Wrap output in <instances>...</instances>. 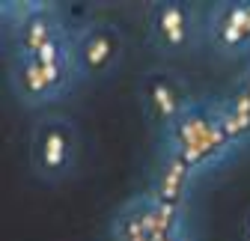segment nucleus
Listing matches in <instances>:
<instances>
[{
    "label": "nucleus",
    "instance_id": "obj_1",
    "mask_svg": "<svg viewBox=\"0 0 250 241\" xmlns=\"http://www.w3.org/2000/svg\"><path fill=\"white\" fill-rule=\"evenodd\" d=\"M158 152L185 164L197 179L229 164L241 149L229 137L214 99H200L179 122L158 137Z\"/></svg>",
    "mask_w": 250,
    "mask_h": 241
},
{
    "label": "nucleus",
    "instance_id": "obj_2",
    "mask_svg": "<svg viewBox=\"0 0 250 241\" xmlns=\"http://www.w3.org/2000/svg\"><path fill=\"white\" fill-rule=\"evenodd\" d=\"M78 86L81 83L75 75L72 39L33 57L9 60V93L18 101V107L33 110L36 116L54 110V104L69 99Z\"/></svg>",
    "mask_w": 250,
    "mask_h": 241
},
{
    "label": "nucleus",
    "instance_id": "obj_3",
    "mask_svg": "<svg viewBox=\"0 0 250 241\" xmlns=\"http://www.w3.org/2000/svg\"><path fill=\"white\" fill-rule=\"evenodd\" d=\"M83 134L81 125L62 110H45L33 119L27 137V164L36 182L48 188L69 185L81 173Z\"/></svg>",
    "mask_w": 250,
    "mask_h": 241
},
{
    "label": "nucleus",
    "instance_id": "obj_4",
    "mask_svg": "<svg viewBox=\"0 0 250 241\" xmlns=\"http://www.w3.org/2000/svg\"><path fill=\"white\" fill-rule=\"evenodd\" d=\"M0 21H3L9 60L51 51L69 42L75 30L62 15L60 3H48V0H18V3L6 0L0 3Z\"/></svg>",
    "mask_w": 250,
    "mask_h": 241
},
{
    "label": "nucleus",
    "instance_id": "obj_5",
    "mask_svg": "<svg viewBox=\"0 0 250 241\" xmlns=\"http://www.w3.org/2000/svg\"><path fill=\"white\" fill-rule=\"evenodd\" d=\"M110 241H191L188 212L155 200L149 191L125 200L107 223Z\"/></svg>",
    "mask_w": 250,
    "mask_h": 241
},
{
    "label": "nucleus",
    "instance_id": "obj_6",
    "mask_svg": "<svg viewBox=\"0 0 250 241\" xmlns=\"http://www.w3.org/2000/svg\"><path fill=\"white\" fill-rule=\"evenodd\" d=\"M128 54V36L110 18H89L81 21L72 33V60L78 83L96 86L116 75Z\"/></svg>",
    "mask_w": 250,
    "mask_h": 241
},
{
    "label": "nucleus",
    "instance_id": "obj_7",
    "mask_svg": "<svg viewBox=\"0 0 250 241\" xmlns=\"http://www.w3.org/2000/svg\"><path fill=\"white\" fill-rule=\"evenodd\" d=\"M206 12L185 0H158L146 9V45L161 60H179L203 45Z\"/></svg>",
    "mask_w": 250,
    "mask_h": 241
},
{
    "label": "nucleus",
    "instance_id": "obj_8",
    "mask_svg": "<svg viewBox=\"0 0 250 241\" xmlns=\"http://www.w3.org/2000/svg\"><path fill=\"white\" fill-rule=\"evenodd\" d=\"M197 101L200 99L188 78L170 66H152L137 80V104L158 137L167 134Z\"/></svg>",
    "mask_w": 250,
    "mask_h": 241
},
{
    "label": "nucleus",
    "instance_id": "obj_9",
    "mask_svg": "<svg viewBox=\"0 0 250 241\" xmlns=\"http://www.w3.org/2000/svg\"><path fill=\"white\" fill-rule=\"evenodd\" d=\"M203 45L221 60L250 63V0H221L206 9Z\"/></svg>",
    "mask_w": 250,
    "mask_h": 241
},
{
    "label": "nucleus",
    "instance_id": "obj_10",
    "mask_svg": "<svg viewBox=\"0 0 250 241\" xmlns=\"http://www.w3.org/2000/svg\"><path fill=\"white\" fill-rule=\"evenodd\" d=\"M197 182L200 179L185 164H179L176 158L161 155V152L155 155V167H152V176H149V194L155 200L188 212V202H191V194H194Z\"/></svg>",
    "mask_w": 250,
    "mask_h": 241
},
{
    "label": "nucleus",
    "instance_id": "obj_11",
    "mask_svg": "<svg viewBox=\"0 0 250 241\" xmlns=\"http://www.w3.org/2000/svg\"><path fill=\"white\" fill-rule=\"evenodd\" d=\"M214 101L227 116H250V63L235 75V80L227 93L217 96Z\"/></svg>",
    "mask_w": 250,
    "mask_h": 241
},
{
    "label": "nucleus",
    "instance_id": "obj_12",
    "mask_svg": "<svg viewBox=\"0 0 250 241\" xmlns=\"http://www.w3.org/2000/svg\"><path fill=\"white\" fill-rule=\"evenodd\" d=\"M241 241H250V205L244 208V215H241Z\"/></svg>",
    "mask_w": 250,
    "mask_h": 241
}]
</instances>
